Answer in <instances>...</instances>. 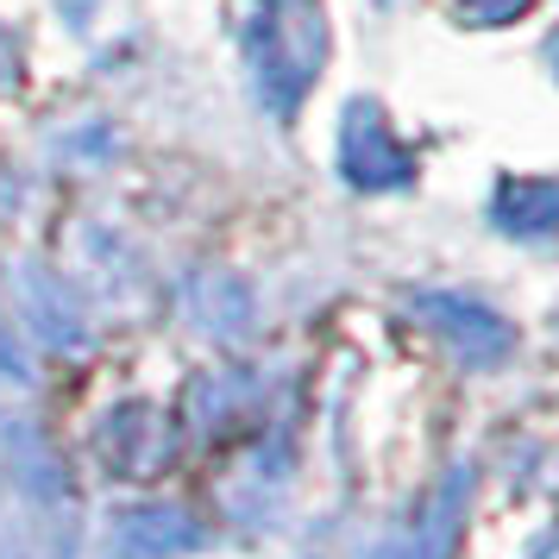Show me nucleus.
Masks as SVG:
<instances>
[{"label":"nucleus","instance_id":"4","mask_svg":"<svg viewBox=\"0 0 559 559\" xmlns=\"http://www.w3.org/2000/svg\"><path fill=\"white\" fill-rule=\"evenodd\" d=\"M415 321H428L465 365H503L515 353V328L472 296H415Z\"/></svg>","mask_w":559,"mask_h":559},{"label":"nucleus","instance_id":"5","mask_svg":"<svg viewBox=\"0 0 559 559\" xmlns=\"http://www.w3.org/2000/svg\"><path fill=\"white\" fill-rule=\"evenodd\" d=\"M95 453L120 478H152L157 465L170 459V421H164V408H152V403L114 408L102 428H95Z\"/></svg>","mask_w":559,"mask_h":559},{"label":"nucleus","instance_id":"1","mask_svg":"<svg viewBox=\"0 0 559 559\" xmlns=\"http://www.w3.org/2000/svg\"><path fill=\"white\" fill-rule=\"evenodd\" d=\"M252 63L271 107L289 114L321 76V13L308 0H252Z\"/></svg>","mask_w":559,"mask_h":559},{"label":"nucleus","instance_id":"10","mask_svg":"<svg viewBox=\"0 0 559 559\" xmlns=\"http://www.w3.org/2000/svg\"><path fill=\"white\" fill-rule=\"evenodd\" d=\"M459 7H465L472 20H484V26H490V20H515L528 0H459Z\"/></svg>","mask_w":559,"mask_h":559},{"label":"nucleus","instance_id":"9","mask_svg":"<svg viewBox=\"0 0 559 559\" xmlns=\"http://www.w3.org/2000/svg\"><path fill=\"white\" fill-rule=\"evenodd\" d=\"M0 390H32V365H26V353L13 346L7 328H0Z\"/></svg>","mask_w":559,"mask_h":559},{"label":"nucleus","instance_id":"12","mask_svg":"<svg viewBox=\"0 0 559 559\" xmlns=\"http://www.w3.org/2000/svg\"><path fill=\"white\" fill-rule=\"evenodd\" d=\"M528 559H559V534H547V540H540V547H534Z\"/></svg>","mask_w":559,"mask_h":559},{"label":"nucleus","instance_id":"13","mask_svg":"<svg viewBox=\"0 0 559 559\" xmlns=\"http://www.w3.org/2000/svg\"><path fill=\"white\" fill-rule=\"evenodd\" d=\"M107 559H127V554H114V547H107Z\"/></svg>","mask_w":559,"mask_h":559},{"label":"nucleus","instance_id":"11","mask_svg":"<svg viewBox=\"0 0 559 559\" xmlns=\"http://www.w3.org/2000/svg\"><path fill=\"white\" fill-rule=\"evenodd\" d=\"M13 76H20V51H13V38L0 32V88H7Z\"/></svg>","mask_w":559,"mask_h":559},{"label":"nucleus","instance_id":"3","mask_svg":"<svg viewBox=\"0 0 559 559\" xmlns=\"http://www.w3.org/2000/svg\"><path fill=\"white\" fill-rule=\"evenodd\" d=\"M340 164L353 189H403L415 177V157L396 145V132L383 120V107L353 102L346 107V127H340Z\"/></svg>","mask_w":559,"mask_h":559},{"label":"nucleus","instance_id":"7","mask_svg":"<svg viewBox=\"0 0 559 559\" xmlns=\"http://www.w3.org/2000/svg\"><path fill=\"white\" fill-rule=\"evenodd\" d=\"M20 302H26V321L38 328L45 346H57V353H82L88 328H82V308L70 302V289H63L57 277L26 271V277H20Z\"/></svg>","mask_w":559,"mask_h":559},{"label":"nucleus","instance_id":"14","mask_svg":"<svg viewBox=\"0 0 559 559\" xmlns=\"http://www.w3.org/2000/svg\"><path fill=\"white\" fill-rule=\"evenodd\" d=\"M554 51H559V45H554Z\"/></svg>","mask_w":559,"mask_h":559},{"label":"nucleus","instance_id":"2","mask_svg":"<svg viewBox=\"0 0 559 559\" xmlns=\"http://www.w3.org/2000/svg\"><path fill=\"white\" fill-rule=\"evenodd\" d=\"M207 522H195L182 503H127L107 515V547L127 559H182V554H202Z\"/></svg>","mask_w":559,"mask_h":559},{"label":"nucleus","instance_id":"6","mask_svg":"<svg viewBox=\"0 0 559 559\" xmlns=\"http://www.w3.org/2000/svg\"><path fill=\"white\" fill-rule=\"evenodd\" d=\"M465 490H472V472L459 465L453 478L433 490L428 515L415 522L408 534H396V540H383L371 559H453L459 547V522H465Z\"/></svg>","mask_w":559,"mask_h":559},{"label":"nucleus","instance_id":"8","mask_svg":"<svg viewBox=\"0 0 559 559\" xmlns=\"http://www.w3.org/2000/svg\"><path fill=\"white\" fill-rule=\"evenodd\" d=\"M497 227L515 239H547L559 233V182L547 177H522L497 189Z\"/></svg>","mask_w":559,"mask_h":559}]
</instances>
